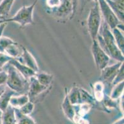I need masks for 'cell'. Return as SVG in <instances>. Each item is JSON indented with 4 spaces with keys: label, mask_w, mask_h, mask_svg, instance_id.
Segmentation results:
<instances>
[{
    "label": "cell",
    "mask_w": 124,
    "mask_h": 124,
    "mask_svg": "<svg viewBox=\"0 0 124 124\" xmlns=\"http://www.w3.org/2000/svg\"><path fill=\"white\" fill-rule=\"evenodd\" d=\"M1 122L2 124H17V119L14 107L9 105L3 112Z\"/></svg>",
    "instance_id": "cell-13"
},
{
    "label": "cell",
    "mask_w": 124,
    "mask_h": 124,
    "mask_svg": "<svg viewBox=\"0 0 124 124\" xmlns=\"http://www.w3.org/2000/svg\"><path fill=\"white\" fill-rule=\"evenodd\" d=\"M8 63L13 66L17 71H19L23 75L26 79H29L31 77L35 76L36 74H37L35 71H34L33 70L30 69V68L23 65V63H21L17 59L12 58L9 61Z\"/></svg>",
    "instance_id": "cell-11"
},
{
    "label": "cell",
    "mask_w": 124,
    "mask_h": 124,
    "mask_svg": "<svg viewBox=\"0 0 124 124\" xmlns=\"http://www.w3.org/2000/svg\"><path fill=\"white\" fill-rule=\"evenodd\" d=\"M2 113L3 112L1 111H0V122H1V115H2Z\"/></svg>",
    "instance_id": "cell-36"
},
{
    "label": "cell",
    "mask_w": 124,
    "mask_h": 124,
    "mask_svg": "<svg viewBox=\"0 0 124 124\" xmlns=\"http://www.w3.org/2000/svg\"><path fill=\"white\" fill-rule=\"evenodd\" d=\"M22 55L17 60H19L21 63H23V65L30 68L34 71H35L36 73L39 72V66H38V63L34 57L25 47L22 46Z\"/></svg>",
    "instance_id": "cell-10"
},
{
    "label": "cell",
    "mask_w": 124,
    "mask_h": 124,
    "mask_svg": "<svg viewBox=\"0 0 124 124\" xmlns=\"http://www.w3.org/2000/svg\"><path fill=\"white\" fill-rule=\"evenodd\" d=\"M124 63L122 64V65L120 66V68H119L118 73L116 75V77H115L114 79L113 82H112V86H114V85H117V84L120 83L121 82L124 81Z\"/></svg>",
    "instance_id": "cell-26"
},
{
    "label": "cell",
    "mask_w": 124,
    "mask_h": 124,
    "mask_svg": "<svg viewBox=\"0 0 124 124\" xmlns=\"http://www.w3.org/2000/svg\"><path fill=\"white\" fill-rule=\"evenodd\" d=\"M120 22L124 23V0H105Z\"/></svg>",
    "instance_id": "cell-12"
},
{
    "label": "cell",
    "mask_w": 124,
    "mask_h": 124,
    "mask_svg": "<svg viewBox=\"0 0 124 124\" xmlns=\"http://www.w3.org/2000/svg\"><path fill=\"white\" fill-rule=\"evenodd\" d=\"M124 124V117H122L121 119H119V120L115 122L114 124Z\"/></svg>",
    "instance_id": "cell-35"
},
{
    "label": "cell",
    "mask_w": 124,
    "mask_h": 124,
    "mask_svg": "<svg viewBox=\"0 0 124 124\" xmlns=\"http://www.w3.org/2000/svg\"><path fill=\"white\" fill-rule=\"evenodd\" d=\"M119 104H120L119 107L121 109V111H123L122 112L124 113V94L120 97V102H119Z\"/></svg>",
    "instance_id": "cell-33"
},
{
    "label": "cell",
    "mask_w": 124,
    "mask_h": 124,
    "mask_svg": "<svg viewBox=\"0 0 124 124\" xmlns=\"http://www.w3.org/2000/svg\"><path fill=\"white\" fill-rule=\"evenodd\" d=\"M102 22V16L98 2L94 3L91 8L87 20V27L88 33L92 40H96L98 35Z\"/></svg>",
    "instance_id": "cell-4"
},
{
    "label": "cell",
    "mask_w": 124,
    "mask_h": 124,
    "mask_svg": "<svg viewBox=\"0 0 124 124\" xmlns=\"http://www.w3.org/2000/svg\"><path fill=\"white\" fill-rule=\"evenodd\" d=\"M98 3L101 16H102L104 22L108 25L110 30L117 27L120 23H122L119 20L116 14L114 12L105 0H98Z\"/></svg>",
    "instance_id": "cell-5"
},
{
    "label": "cell",
    "mask_w": 124,
    "mask_h": 124,
    "mask_svg": "<svg viewBox=\"0 0 124 124\" xmlns=\"http://www.w3.org/2000/svg\"><path fill=\"white\" fill-rule=\"evenodd\" d=\"M73 3V6H74V10L75 12H76L77 11V8L78 5V0H72Z\"/></svg>",
    "instance_id": "cell-34"
},
{
    "label": "cell",
    "mask_w": 124,
    "mask_h": 124,
    "mask_svg": "<svg viewBox=\"0 0 124 124\" xmlns=\"http://www.w3.org/2000/svg\"><path fill=\"white\" fill-rule=\"evenodd\" d=\"M35 78L41 85L49 87L53 81V76L46 72H38L36 74Z\"/></svg>",
    "instance_id": "cell-21"
},
{
    "label": "cell",
    "mask_w": 124,
    "mask_h": 124,
    "mask_svg": "<svg viewBox=\"0 0 124 124\" xmlns=\"http://www.w3.org/2000/svg\"><path fill=\"white\" fill-rule=\"evenodd\" d=\"M0 124H1V122H0Z\"/></svg>",
    "instance_id": "cell-42"
},
{
    "label": "cell",
    "mask_w": 124,
    "mask_h": 124,
    "mask_svg": "<svg viewBox=\"0 0 124 124\" xmlns=\"http://www.w3.org/2000/svg\"><path fill=\"white\" fill-rule=\"evenodd\" d=\"M4 90L1 91H0V96H1V94H2V93H3V91H4Z\"/></svg>",
    "instance_id": "cell-39"
},
{
    "label": "cell",
    "mask_w": 124,
    "mask_h": 124,
    "mask_svg": "<svg viewBox=\"0 0 124 124\" xmlns=\"http://www.w3.org/2000/svg\"><path fill=\"white\" fill-rule=\"evenodd\" d=\"M111 32L114 36L116 43L117 47L120 50V52L124 54V32L120 31L118 28L116 27L114 29H111Z\"/></svg>",
    "instance_id": "cell-20"
},
{
    "label": "cell",
    "mask_w": 124,
    "mask_h": 124,
    "mask_svg": "<svg viewBox=\"0 0 124 124\" xmlns=\"http://www.w3.org/2000/svg\"><path fill=\"white\" fill-rule=\"evenodd\" d=\"M8 79V73L7 71L2 70L0 71V86L6 85Z\"/></svg>",
    "instance_id": "cell-30"
},
{
    "label": "cell",
    "mask_w": 124,
    "mask_h": 124,
    "mask_svg": "<svg viewBox=\"0 0 124 124\" xmlns=\"http://www.w3.org/2000/svg\"><path fill=\"white\" fill-rule=\"evenodd\" d=\"M6 25H7V22H3L0 25V38L3 36V32H4Z\"/></svg>",
    "instance_id": "cell-32"
},
{
    "label": "cell",
    "mask_w": 124,
    "mask_h": 124,
    "mask_svg": "<svg viewBox=\"0 0 124 124\" xmlns=\"http://www.w3.org/2000/svg\"><path fill=\"white\" fill-rule=\"evenodd\" d=\"M8 79L6 86L14 91L16 94H27L29 88V79L23 75L12 65L8 63Z\"/></svg>",
    "instance_id": "cell-2"
},
{
    "label": "cell",
    "mask_w": 124,
    "mask_h": 124,
    "mask_svg": "<svg viewBox=\"0 0 124 124\" xmlns=\"http://www.w3.org/2000/svg\"><path fill=\"white\" fill-rule=\"evenodd\" d=\"M14 110L17 119V124H37L29 115L22 114L18 109H14Z\"/></svg>",
    "instance_id": "cell-24"
},
{
    "label": "cell",
    "mask_w": 124,
    "mask_h": 124,
    "mask_svg": "<svg viewBox=\"0 0 124 124\" xmlns=\"http://www.w3.org/2000/svg\"><path fill=\"white\" fill-rule=\"evenodd\" d=\"M14 42L13 40L10 38L9 37L2 36L0 38V52L4 53V50L9 45Z\"/></svg>",
    "instance_id": "cell-27"
},
{
    "label": "cell",
    "mask_w": 124,
    "mask_h": 124,
    "mask_svg": "<svg viewBox=\"0 0 124 124\" xmlns=\"http://www.w3.org/2000/svg\"><path fill=\"white\" fill-rule=\"evenodd\" d=\"M124 82H121L120 83L114 85L112 86V90L110 91V97L112 100H116L120 99L122 95L124 94Z\"/></svg>",
    "instance_id": "cell-23"
},
{
    "label": "cell",
    "mask_w": 124,
    "mask_h": 124,
    "mask_svg": "<svg viewBox=\"0 0 124 124\" xmlns=\"http://www.w3.org/2000/svg\"><path fill=\"white\" fill-rule=\"evenodd\" d=\"M62 111L64 114L67 117V119L73 122L75 115V109H74V105L71 104L69 100L67 91H66V95L62 104Z\"/></svg>",
    "instance_id": "cell-15"
},
{
    "label": "cell",
    "mask_w": 124,
    "mask_h": 124,
    "mask_svg": "<svg viewBox=\"0 0 124 124\" xmlns=\"http://www.w3.org/2000/svg\"><path fill=\"white\" fill-rule=\"evenodd\" d=\"M55 12L57 18H64L70 16V19H72L75 12L72 0H62L60 6L56 8Z\"/></svg>",
    "instance_id": "cell-9"
},
{
    "label": "cell",
    "mask_w": 124,
    "mask_h": 124,
    "mask_svg": "<svg viewBox=\"0 0 124 124\" xmlns=\"http://www.w3.org/2000/svg\"><path fill=\"white\" fill-rule=\"evenodd\" d=\"M37 1L38 0H35L31 5L22 6L14 16L4 19V22L7 23L9 22H16L19 24L22 27L29 24H33L34 23L33 19V10Z\"/></svg>",
    "instance_id": "cell-3"
},
{
    "label": "cell",
    "mask_w": 124,
    "mask_h": 124,
    "mask_svg": "<svg viewBox=\"0 0 124 124\" xmlns=\"http://www.w3.org/2000/svg\"><path fill=\"white\" fill-rule=\"evenodd\" d=\"M3 18H1V17L0 16V20H3Z\"/></svg>",
    "instance_id": "cell-41"
},
{
    "label": "cell",
    "mask_w": 124,
    "mask_h": 124,
    "mask_svg": "<svg viewBox=\"0 0 124 124\" xmlns=\"http://www.w3.org/2000/svg\"><path fill=\"white\" fill-rule=\"evenodd\" d=\"M91 1H94V3H97V2L98 1V0H91Z\"/></svg>",
    "instance_id": "cell-38"
},
{
    "label": "cell",
    "mask_w": 124,
    "mask_h": 124,
    "mask_svg": "<svg viewBox=\"0 0 124 124\" xmlns=\"http://www.w3.org/2000/svg\"><path fill=\"white\" fill-rule=\"evenodd\" d=\"M2 70H3V68H1V67H0V71H1Z\"/></svg>",
    "instance_id": "cell-40"
},
{
    "label": "cell",
    "mask_w": 124,
    "mask_h": 124,
    "mask_svg": "<svg viewBox=\"0 0 124 124\" xmlns=\"http://www.w3.org/2000/svg\"><path fill=\"white\" fill-rule=\"evenodd\" d=\"M99 32L100 34L97 36L96 40L104 52H106L110 58L117 61L124 62V54L119 49L111 30L105 22L101 24Z\"/></svg>",
    "instance_id": "cell-1"
},
{
    "label": "cell",
    "mask_w": 124,
    "mask_h": 124,
    "mask_svg": "<svg viewBox=\"0 0 124 124\" xmlns=\"http://www.w3.org/2000/svg\"><path fill=\"white\" fill-rule=\"evenodd\" d=\"M62 0H46V4L50 8H57L60 6Z\"/></svg>",
    "instance_id": "cell-29"
},
{
    "label": "cell",
    "mask_w": 124,
    "mask_h": 124,
    "mask_svg": "<svg viewBox=\"0 0 124 124\" xmlns=\"http://www.w3.org/2000/svg\"><path fill=\"white\" fill-rule=\"evenodd\" d=\"M3 22H4V19H3V20H0V25L2 23H3Z\"/></svg>",
    "instance_id": "cell-37"
},
{
    "label": "cell",
    "mask_w": 124,
    "mask_h": 124,
    "mask_svg": "<svg viewBox=\"0 0 124 124\" xmlns=\"http://www.w3.org/2000/svg\"><path fill=\"white\" fill-rule=\"evenodd\" d=\"M48 89V87L43 86L38 81L35 76L31 77L29 79V88L27 95L30 101L33 103L35 99L40 94H43Z\"/></svg>",
    "instance_id": "cell-8"
},
{
    "label": "cell",
    "mask_w": 124,
    "mask_h": 124,
    "mask_svg": "<svg viewBox=\"0 0 124 124\" xmlns=\"http://www.w3.org/2000/svg\"><path fill=\"white\" fill-rule=\"evenodd\" d=\"M19 109V112L22 114L25 115H30L34 110V103L29 101L23 106L21 107L20 109Z\"/></svg>",
    "instance_id": "cell-25"
},
{
    "label": "cell",
    "mask_w": 124,
    "mask_h": 124,
    "mask_svg": "<svg viewBox=\"0 0 124 124\" xmlns=\"http://www.w3.org/2000/svg\"><path fill=\"white\" fill-rule=\"evenodd\" d=\"M11 59L12 58L8 56V55L0 52V67L3 69V67L8 64Z\"/></svg>",
    "instance_id": "cell-28"
},
{
    "label": "cell",
    "mask_w": 124,
    "mask_h": 124,
    "mask_svg": "<svg viewBox=\"0 0 124 124\" xmlns=\"http://www.w3.org/2000/svg\"><path fill=\"white\" fill-rule=\"evenodd\" d=\"M67 96L69 101L72 105H80L82 104L81 97L80 89L78 87H73L70 91L67 93Z\"/></svg>",
    "instance_id": "cell-18"
},
{
    "label": "cell",
    "mask_w": 124,
    "mask_h": 124,
    "mask_svg": "<svg viewBox=\"0 0 124 124\" xmlns=\"http://www.w3.org/2000/svg\"><path fill=\"white\" fill-rule=\"evenodd\" d=\"M16 94V93L14 91L6 86L4 91L0 96V111L2 112H4L9 105V101L11 97Z\"/></svg>",
    "instance_id": "cell-14"
},
{
    "label": "cell",
    "mask_w": 124,
    "mask_h": 124,
    "mask_svg": "<svg viewBox=\"0 0 124 124\" xmlns=\"http://www.w3.org/2000/svg\"><path fill=\"white\" fill-rule=\"evenodd\" d=\"M104 85L102 81H98L93 85V93L94 99L98 102H102L104 98Z\"/></svg>",
    "instance_id": "cell-22"
},
{
    "label": "cell",
    "mask_w": 124,
    "mask_h": 124,
    "mask_svg": "<svg viewBox=\"0 0 124 124\" xmlns=\"http://www.w3.org/2000/svg\"><path fill=\"white\" fill-rule=\"evenodd\" d=\"M15 0H2L0 3V16L3 19L7 18Z\"/></svg>",
    "instance_id": "cell-19"
},
{
    "label": "cell",
    "mask_w": 124,
    "mask_h": 124,
    "mask_svg": "<svg viewBox=\"0 0 124 124\" xmlns=\"http://www.w3.org/2000/svg\"><path fill=\"white\" fill-rule=\"evenodd\" d=\"M29 101V96L27 94H19V95H14L10 99L9 105L14 109H20Z\"/></svg>",
    "instance_id": "cell-17"
},
{
    "label": "cell",
    "mask_w": 124,
    "mask_h": 124,
    "mask_svg": "<svg viewBox=\"0 0 124 124\" xmlns=\"http://www.w3.org/2000/svg\"><path fill=\"white\" fill-rule=\"evenodd\" d=\"M77 124H90L88 120H86L85 119H84L83 117L80 118L77 121V122L75 123Z\"/></svg>",
    "instance_id": "cell-31"
},
{
    "label": "cell",
    "mask_w": 124,
    "mask_h": 124,
    "mask_svg": "<svg viewBox=\"0 0 124 124\" xmlns=\"http://www.w3.org/2000/svg\"><path fill=\"white\" fill-rule=\"evenodd\" d=\"M91 53L97 69L102 70L109 65L110 58L100 47L96 40H93L91 46Z\"/></svg>",
    "instance_id": "cell-6"
},
{
    "label": "cell",
    "mask_w": 124,
    "mask_h": 124,
    "mask_svg": "<svg viewBox=\"0 0 124 124\" xmlns=\"http://www.w3.org/2000/svg\"><path fill=\"white\" fill-rule=\"evenodd\" d=\"M22 53V46L14 41L6 48L4 52V53L14 59L19 58L21 56Z\"/></svg>",
    "instance_id": "cell-16"
},
{
    "label": "cell",
    "mask_w": 124,
    "mask_h": 124,
    "mask_svg": "<svg viewBox=\"0 0 124 124\" xmlns=\"http://www.w3.org/2000/svg\"><path fill=\"white\" fill-rule=\"evenodd\" d=\"M124 62L117 61L116 63L112 65H108L106 67L101 70V81L103 83L104 85H111L116 77V75L118 73L120 66Z\"/></svg>",
    "instance_id": "cell-7"
}]
</instances>
